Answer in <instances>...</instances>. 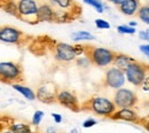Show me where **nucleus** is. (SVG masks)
<instances>
[{
	"mask_svg": "<svg viewBox=\"0 0 149 133\" xmlns=\"http://www.w3.org/2000/svg\"><path fill=\"white\" fill-rule=\"evenodd\" d=\"M116 106L109 97L104 96H99L94 95L87 99L83 104H81V110H87L93 114L101 116V117H108L110 118L115 111H116Z\"/></svg>",
	"mask_w": 149,
	"mask_h": 133,
	"instance_id": "f257e3e1",
	"label": "nucleus"
},
{
	"mask_svg": "<svg viewBox=\"0 0 149 133\" xmlns=\"http://www.w3.org/2000/svg\"><path fill=\"white\" fill-rule=\"evenodd\" d=\"M85 55L88 57L91 64H94L99 68H107L112 64L115 52L104 47H95V46H86Z\"/></svg>",
	"mask_w": 149,
	"mask_h": 133,
	"instance_id": "f03ea898",
	"label": "nucleus"
},
{
	"mask_svg": "<svg viewBox=\"0 0 149 133\" xmlns=\"http://www.w3.org/2000/svg\"><path fill=\"white\" fill-rule=\"evenodd\" d=\"M23 79V70L21 64L14 61L0 62V81L5 84L19 83Z\"/></svg>",
	"mask_w": 149,
	"mask_h": 133,
	"instance_id": "7ed1b4c3",
	"label": "nucleus"
},
{
	"mask_svg": "<svg viewBox=\"0 0 149 133\" xmlns=\"http://www.w3.org/2000/svg\"><path fill=\"white\" fill-rule=\"evenodd\" d=\"M17 19L29 24H37V14L39 8V0H16Z\"/></svg>",
	"mask_w": 149,
	"mask_h": 133,
	"instance_id": "20e7f679",
	"label": "nucleus"
},
{
	"mask_svg": "<svg viewBox=\"0 0 149 133\" xmlns=\"http://www.w3.org/2000/svg\"><path fill=\"white\" fill-rule=\"evenodd\" d=\"M26 36L15 26L3 25L0 26V42L7 45H23L26 41Z\"/></svg>",
	"mask_w": 149,
	"mask_h": 133,
	"instance_id": "39448f33",
	"label": "nucleus"
},
{
	"mask_svg": "<svg viewBox=\"0 0 149 133\" xmlns=\"http://www.w3.org/2000/svg\"><path fill=\"white\" fill-rule=\"evenodd\" d=\"M126 80L134 85V86H141L143 79L147 76V64H143L141 62L134 61L127 67V69L124 71Z\"/></svg>",
	"mask_w": 149,
	"mask_h": 133,
	"instance_id": "423d86ee",
	"label": "nucleus"
},
{
	"mask_svg": "<svg viewBox=\"0 0 149 133\" xmlns=\"http://www.w3.org/2000/svg\"><path fill=\"white\" fill-rule=\"evenodd\" d=\"M112 102L115 103L117 109H123V108H133L138 103V97L136 94L129 88H119L116 90Z\"/></svg>",
	"mask_w": 149,
	"mask_h": 133,
	"instance_id": "0eeeda50",
	"label": "nucleus"
},
{
	"mask_svg": "<svg viewBox=\"0 0 149 133\" xmlns=\"http://www.w3.org/2000/svg\"><path fill=\"white\" fill-rule=\"evenodd\" d=\"M126 83V78L124 71L117 69L116 67H110L109 69H107L102 84L106 87H109L112 90H119L122 88Z\"/></svg>",
	"mask_w": 149,
	"mask_h": 133,
	"instance_id": "6e6552de",
	"label": "nucleus"
},
{
	"mask_svg": "<svg viewBox=\"0 0 149 133\" xmlns=\"http://www.w3.org/2000/svg\"><path fill=\"white\" fill-rule=\"evenodd\" d=\"M57 92H58V88L55 84L46 80V81H42L38 86L37 91H36V99L46 104L55 103Z\"/></svg>",
	"mask_w": 149,
	"mask_h": 133,
	"instance_id": "1a4fd4ad",
	"label": "nucleus"
},
{
	"mask_svg": "<svg viewBox=\"0 0 149 133\" xmlns=\"http://www.w3.org/2000/svg\"><path fill=\"white\" fill-rule=\"evenodd\" d=\"M48 2L53 6L56 14H69L74 19H77L81 13V8L76 3L74 0H48Z\"/></svg>",
	"mask_w": 149,
	"mask_h": 133,
	"instance_id": "9d476101",
	"label": "nucleus"
},
{
	"mask_svg": "<svg viewBox=\"0 0 149 133\" xmlns=\"http://www.w3.org/2000/svg\"><path fill=\"white\" fill-rule=\"evenodd\" d=\"M56 102L74 113H78L81 110V104L78 100V96L74 92L68 90H58L56 94Z\"/></svg>",
	"mask_w": 149,
	"mask_h": 133,
	"instance_id": "9b49d317",
	"label": "nucleus"
},
{
	"mask_svg": "<svg viewBox=\"0 0 149 133\" xmlns=\"http://www.w3.org/2000/svg\"><path fill=\"white\" fill-rule=\"evenodd\" d=\"M53 53L56 61L62 63H70L77 57L74 45L67 42H56L53 48Z\"/></svg>",
	"mask_w": 149,
	"mask_h": 133,
	"instance_id": "f8f14e48",
	"label": "nucleus"
},
{
	"mask_svg": "<svg viewBox=\"0 0 149 133\" xmlns=\"http://www.w3.org/2000/svg\"><path fill=\"white\" fill-rule=\"evenodd\" d=\"M56 12L49 2H40L38 8L37 21L40 22H55Z\"/></svg>",
	"mask_w": 149,
	"mask_h": 133,
	"instance_id": "ddd939ff",
	"label": "nucleus"
},
{
	"mask_svg": "<svg viewBox=\"0 0 149 133\" xmlns=\"http://www.w3.org/2000/svg\"><path fill=\"white\" fill-rule=\"evenodd\" d=\"M111 119L115 120H125L132 123H139L140 117L132 108H123V109H116V111L110 116Z\"/></svg>",
	"mask_w": 149,
	"mask_h": 133,
	"instance_id": "4468645a",
	"label": "nucleus"
},
{
	"mask_svg": "<svg viewBox=\"0 0 149 133\" xmlns=\"http://www.w3.org/2000/svg\"><path fill=\"white\" fill-rule=\"evenodd\" d=\"M140 6V0H124L120 5L117 6V8L122 14L126 16H134L136 15Z\"/></svg>",
	"mask_w": 149,
	"mask_h": 133,
	"instance_id": "2eb2a0df",
	"label": "nucleus"
},
{
	"mask_svg": "<svg viewBox=\"0 0 149 133\" xmlns=\"http://www.w3.org/2000/svg\"><path fill=\"white\" fill-rule=\"evenodd\" d=\"M135 60L133 57H131L130 55L123 54V53H115V57L112 61V65L116 67L117 69L125 71L127 69V67L130 65L131 63H133Z\"/></svg>",
	"mask_w": 149,
	"mask_h": 133,
	"instance_id": "dca6fc26",
	"label": "nucleus"
},
{
	"mask_svg": "<svg viewBox=\"0 0 149 133\" xmlns=\"http://www.w3.org/2000/svg\"><path fill=\"white\" fill-rule=\"evenodd\" d=\"M12 87L19 94L22 95L24 99L29 100V101H33L36 100V92L31 88V87H28L25 85H22L21 83H14L12 84Z\"/></svg>",
	"mask_w": 149,
	"mask_h": 133,
	"instance_id": "f3484780",
	"label": "nucleus"
},
{
	"mask_svg": "<svg viewBox=\"0 0 149 133\" xmlns=\"http://www.w3.org/2000/svg\"><path fill=\"white\" fill-rule=\"evenodd\" d=\"M9 130L13 133H37L32 131L31 126L26 123H22V122H17V120H9L7 123Z\"/></svg>",
	"mask_w": 149,
	"mask_h": 133,
	"instance_id": "a211bd4d",
	"label": "nucleus"
},
{
	"mask_svg": "<svg viewBox=\"0 0 149 133\" xmlns=\"http://www.w3.org/2000/svg\"><path fill=\"white\" fill-rule=\"evenodd\" d=\"M0 8L12 16L17 17V5L16 0H0Z\"/></svg>",
	"mask_w": 149,
	"mask_h": 133,
	"instance_id": "6ab92c4d",
	"label": "nucleus"
},
{
	"mask_svg": "<svg viewBox=\"0 0 149 133\" xmlns=\"http://www.w3.org/2000/svg\"><path fill=\"white\" fill-rule=\"evenodd\" d=\"M95 38L93 35L88 31H77V32H74L71 35V39L78 42V41H90V40H93Z\"/></svg>",
	"mask_w": 149,
	"mask_h": 133,
	"instance_id": "aec40b11",
	"label": "nucleus"
},
{
	"mask_svg": "<svg viewBox=\"0 0 149 133\" xmlns=\"http://www.w3.org/2000/svg\"><path fill=\"white\" fill-rule=\"evenodd\" d=\"M136 16L138 19H141L143 23L149 24V3L146 5H141L138 13H136Z\"/></svg>",
	"mask_w": 149,
	"mask_h": 133,
	"instance_id": "412c9836",
	"label": "nucleus"
},
{
	"mask_svg": "<svg viewBox=\"0 0 149 133\" xmlns=\"http://www.w3.org/2000/svg\"><path fill=\"white\" fill-rule=\"evenodd\" d=\"M44 116H45V113H44L42 110H36V111L33 113V115H32L31 124H32L33 126H38V125L41 123V120H42Z\"/></svg>",
	"mask_w": 149,
	"mask_h": 133,
	"instance_id": "4be33fe9",
	"label": "nucleus"
},
{
	"mask_svg": "<svg viewBox=\"0 0 149 133\" xmlns=\"http://www.w3.org/2000/svg\"><path fill=\"white\" fill-rule=\"evenodd\" d=\"M95 25H96V28L100 29V30H108V29H110V23L103 19H95Z\"/></svg>",
	"mask_w": 149,
	"mask_h": 133,
	"instance_id": "5701e85b",
	"label": "nucleus"
},
{
	"mask_svg": "<svg viewBox=\"0 0 149 133\" xmlns=\"http://www.w3.org/2000/svg\"><path fill=\"white\" fill-rule=\"evenodd\" d=\"M117 31L123 35H133L135 33V28H131L129 25H119L117 26Z\"/></svg>",
	"mask_w": 149,
	"mask_h": 133,
	"instance_id": "b1692460",
	"label": "nucleus"
},
{
	"mask_svg": "<svg viewBox=\"0 0 149 133\" xmlns=\"http://www.w3.org/2000/svg\"><path fill=\"white\" fill-rule=\"evenodd\" d=\"M76 64H77L78 67H81V68H85V67H87V65H90V64H91V62H90V60H88V57L86 56V55H83V56H78V57H76Z\"/></svg>",
	"mask_w": 149,
	"mask_h": 133,
	"instance_id": "393cba45",
	"label": "nucleus"
},
{
	"mask_svg": "<svg viewBox=\"0 0 149 133\" xmlns=\"http://www.w3.org/2000/svg\"><path fill=\"white\" fill-rule=\"evenodd\" d=\"M91 6L93 7L97 13H100V14L104 12V5L102 3V1H101V0H93Z\"/></svg>",
	"mask_w": 149,
	"mask_h": 133,
	"instance_id": "a878e982",
	"label": "nucleus"
},
{
	"mask_svg": "<svg viewBox=\"0 0 149 133\" xmlns=\"http://www.w3.org/2000/svg\"><path fill=\"white\" fill-rule=\"evenodd\" d=\"M95 125H96V120L94 118H88V119L84 120V123H83L84 129H90V127H93Z\"/></svg>",
	"mask_w": 149,
	"mask_h": 133,
	"instance_id": "bb28decb",
	"label": "nucleus"
},
{
	"mask_svg": "<svg viewBox=\"0 0 149 133\" xmlns=\"http://www.w3.org/2000/svg\"><path fill=\"white\" fill-rule=\"evenodd\" d=\"M140 87H141L143 91L149 92V76H146V78L143 79V81H142V84H141Z\"/></svg>",
	"mask_w": 149,
	"mask_h": 133,
	"instance_id": "cd10ccee",
	"label": "nucleus"
},
{
	"mask_svg": "<svg viewBox=\"0 0 149 133\" xmlns=\"http://www.w3.org/2000/svg\"><path fill=\"white\" fill-rule=\"evenodd\" d=\"M52 118H53V120L55 122L56 124H60V123L62 122V116H61L60 114L53 113V114H52Z\"/></svg>",
	"mask_w": 149,
	"mask_h": 133,
	"instance_id": "c85d7f7f",
	"label": "nucleus"
},
{
	"mask_svg": "<svg viewBox=\"0 0 149 133\" xmlns=\"http://www.w3.org/2000/svg\"><path fill=\"white\" fill-rule=\"evenodd\" d=\"M140 51L147 57H149V45H141L140 46Z\"/></svg>",
	"mask_w": 149,
	"mask_h": 133,
	"instance_id": "c756f323",
	"label": "nucleus"
},
{
	"mask_svg": "<svg viewBox=\"0 0 149 133\" xmlns=\"http://www.w3.org/2000/svg\"><path fill=\"white\" fill-rule=\"evenodd\" d=\"M139 38L142 39V40L149 41V33L147 31H140V32H139Z\"/></svg>",
	"mask_w": 149,
	"mask_h": 133,
	"instance_id": "7c9ffc66",
	"label": "nucleus"
},
{
	"mask_svg": "<svg viewBox=\"0 0 149 133\" xmlns=\"http://www.w3.org/2000/svg\"><path fill=\"white\" fill-rule=\"evenodd\" d=\"M139 123H142V125L146 127V130H148L149 131V118H140V122Z\"/></svg>",
	"mask_w": 149,
	"mask_h": 133,
	"instance_id": "2f4dec72",
	"label": "nucleus"
},
{
	"mask_svg": "<svg viewBox=\"0 0 149 133\" xmlns=\"http://www.w3.org/2000/svg\"><path fill=\"white\" fill-rule=\"evenodd\" d=\"M0 133H13L10 130H9V127H8V125L6 124H3V126L2 127H0Z\"/></svg>",
	"mask_w": 149,
	"mask_h": 133,
	"instance_id": "473e14b6",
	"label": "nucleus"
},
{
	"mask_svg": "<svg viewBox=\"0 0 149 133\" xmlns=\"http://www.w3.org/2000/svg\"><path fill=\"white\" fill-rule=\"evenodd\" d=\"M45 133H57V130H56L54 126H48L45 130Z\"/></svg>",
	"mask_w": 149,
	"mask_h": 133,
	"instance_id": "72a5a7b5",
	"label": "nucleus"
},
{
	"mask_svg": "<svg viewBox=\"0 0 149 133\" xmlns=\"http://www.w3.org/2000/svg\"><path fill=\"white\" fill-rule=\"evenodd\" d=\"M107 1H109V2H111L113 5H116V6H118V5H120L124 0H107Z\"/></svg>",
	"mask_w": 149,
	"mask_h": 133,
	"instance_id": "f704fd0d",
	"label": "nucleus"
},
{
	"mask_svg": "<svg viewBox=\"0 0 149 133\" xmlns=\"http://www.w3.org/2000/svg\"><path fill=\"white\" fill-rule=\"evenodd\" d=\"M127 25H129V26H131V28H135V25H136V22H130Z\"/></svg>",
	"mask_w": 149,
	"mask_h": 133,
	"instance_id": "c9c22d12",
	"label": "nucleus"
},
{
	"mask_svg": "<svg viewBox=\"0 0 149 133\" xmlns=\"http://www.w3.org/2000/svg\"><path fill=\"white\" fill-rule=\"evenodd\" d=\"M83 1H84L85 3H87V5H90V6H91V5H92V1H93V0H83Z\"/></svg>",
	"mask_w": 149,
	"mask_h": 133,
	"instance_id": "e433bc0d",
	"label": "nucleus"
},
{
	"mask_svg": "<svg viewBox=\"0 0 149 133\" xmlns=\"http://www.w3.org/2000/svg\"><path fill=\"white\" fill-rule=\"evenodd\" d=\"M71 133H79V131H78L77 129H72V130H71Z\"/></svg>",
	"mask_w": 149,
	"mask_h": 133,
	"instance_id": "4c0bfd02",
	"label": "nucleus"
},
{
	"mask_svg": "<svg viewBox=\"0 0 149 133\" xmlns=\"http://www.w3.org/2000/svg\"><path fill=\"white\" fill-rule=\"evenodd\" d=\"M147 76H149V65H147Z\"/></svg>",
	"mask_w": 149,
	"mask_h": 133,
	"instance_id": "58836bf2",
	"label": "nucleus"
}]
</instances>
